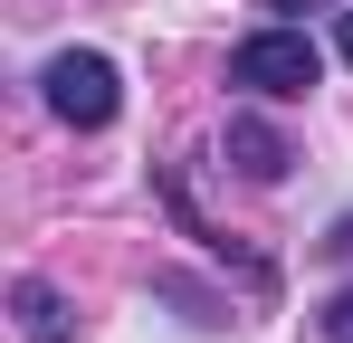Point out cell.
Listing matches in <instances>:
<instances>
[{
  "label": "cell",
  "mask_w": 353,
  "mask_h": 343,
  "mask_svg": "<svg viewBox=\"0 0 353 343\" xmlns=\"http://www.w3.org/2000/svg\"><path fill=\"white\" fill-rule=\"evenodd\" d=\"M334 48H344V67H353V0L334 10Z\"/></svg>",
  "instance_id": "obj_6"
},
{
  "label": "cell",
  "mask_w": 353,
  "mask_h": 343,
  "mask_svg": "<svg viewBox=\"0 0 353 343\" xmlns=\"http://www.w3.org/2000/svg\"><path fill=\"white\" fill-rule=\"evenodd\" d=\"M325 258H353V220H334V238H325Z\"/></svg>",
  "instance_id": "obj_7"
},
{
  "label": "cell",
  "mask_w": 353,
  "mask_h": 343,
  "mask_svg": "<svg viewBox=\"0 0 353 343\" xmlns=\"http://www.w3.org/2000/svg\"><path fill=\"white\" fill-rule=\"evenodd\" d=\"M10 305H19V343H67V334H77V324H67V295L48 277H19Z\"/></svg>",
  "instance_id": "obj_3"
},
{
  "label": "cell",
  "mask_w": 353,
  "mask_h": 343,
  "mask_svg": "<svg viewBox=\"0 0 353 343\" xmlns=\"http://www.w3.org/2000/svg\"><path fill=\"white\" fill-rule=\"evenodd\" d=\"M268 10H325V0H268Z\"/></svg>",
  "instance_id": "obj_8"
},
{
  "label": "cell",
  "mask_w": 353,
  "mask_h": 343,
  "mask_svg": "<svg viewBox=\"0 0 353 343\" xmlns=\"http://www.w3.org/2000/svg\"><path fill=\"white\" fill-rule=\"evenodd\" d=\"M230 86L268 96V105H296V96L325 86V48H315L305 29H248V39L230 48Z\"/></svg>",
  "instance_id": "obj_1"
},
{
  "label": "cell",
  "mask_w": 353,
  "mask_h": 343,
  "mask_svg": "<svg viewBox=\"0 0 353 343\" xmlns=\"http://www.w3.org/2000/svg\"><path fill=\"white\" fill-rule=\"evenodd\" d=\"M315 334H325V343H353V286H344V295H325V305H315Z\"/></svg>",
  "instance_id": "obj_5"
},
{
  "label": "cell",
  "mask_w": 353,
  "mask_h": 343,
  "mask_svg": "<svg viewBox=\"0 0 353 343\" xmlns=\"http://www.w3.org/2000/svg\"><path fill=\"white\" fill-rule=\"evenodd\" d=\"M39 96H48V114L58 124H77V134H105L124 105V76L105 48H58L48 67H39Z\"/></svg>",
  "instance_id": "obj_2"
},
{
  "label": "cell",
  "mask_w": 353,
  "mask_h": 343,
  "mask_svg": "<svg viewBox=\"0 0 353 343\" xmlns=\"http://www.w3.org/2000/svg\"><path fill=\"white\" fill-rule=\"evenodd\" d=\"M220 143H230V163L248 172V181H277V172H287V143H277L258 114H230V134H220Z\"/></svg>",
  "instance_id": "obj_4"
}]
</instances>
